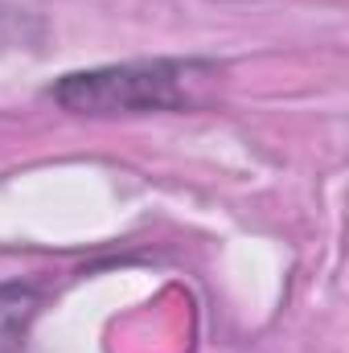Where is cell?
Returning <instances> with one entry per match:
<instances>
[{"mask_svg":"<svg viewBox=\"0 0 349 353\" xmlns=\"http://www.w3.org/2000/svg\"><path fill=\"white\" fill-rule=\"evenodd\" d=\"M17 33H21V17H17V12H4V8H0V54L17 46Z\"/></svg>","mask_w":349,"mask_h":353,"instance_id":"3","label":"cell"},{"mask_svg":"<svg viewBox=\"0 0 349 353\" xmlns=\"http://www.w3.org/2000/svg\"><path fill=\"white\" fill-rule=\"evenodd\" d=\"M218 74L214 62L201 58H144L119 66H94L62 74L46 90L70 115H148V111H189L201 87Z\"/></svg>","mask_w":349,"mask_h":353,"instance_id":"1","label":"cell"},{"mask_svg":"<svg viewBox=\"0 0 349 353\" xmlns=\"http://www.w3.org/2000/svg\"><path fill=\"white\" fill-rule=\"evenodd\" d=\"M41 292L29 283H0V353H25L29 325L37 321Z\"/></svg>","mask_w":349,"mask_h":353,"instance_id":"2","label":"cell"}]
</instances>
